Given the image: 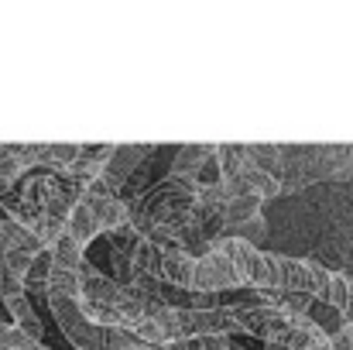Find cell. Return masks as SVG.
I'll return each instance as SVG.
<instances>
[{
  "mask_svg": "<svg viewBox=\"0 0 353 350\" xmlns=\"http://www.w3.org/2000/svg\"><path fill=\"white\" fill-rule=\"evenodd\" d=\"M161 350H203V347H199V340H182V344H168Z\"/></svg>",
  "mask_w": 353,
  "mask_h": 350,
  "instance_id": "8fae6325",
  "label": "cell"
},
{
  "mask_svg": "<svg viewBox=\"0 0 353 350\" xmlns=\"http://www.w3.org/2000/svg\"><path fill=\"white\" fill-rule=\"evenodd\" d=\"M107 240V275L123 285V289H130L134 285V264H137V247H141V233L134 231V227H123L117 233H107L103 237Z\"/></svg>",
  "mask_w": 353,
  "mask_h": 350,
  "instance_id": "277c9868",
  "label": "cell"
},
{
  "mask_svg": "<svg viewBox=\"0 0 353 350\" xmlns=\"http://www.w3.org/2000/svg\"><path fill=\"white\" fill-rule=\"evenodd\" d=\"M264 350H288V347H281V344H264Z\"/></svg>",
  "mask_w": 353,
  "mask_h": 350,
  "instance_id": "4fadbf2b",
  "label": "cell"
},
{
  "mask_svg": "<svg viewBox=\"0 0 353 350\" xmlns=\"http://www.w3.org/2000/svg\"><path fill=\"white\" fill-rule=\"evenodd\" d=\"M264 217V200L257 196H230L227 203V213H223V237H236V231H243L247 224L261 220Z\"/></svg>",
  "mask_w": 353,
  "mask_h": 350,
  "instance_id": "8992f818",
  "label": "cell"
},
{
  "mask_svg": "<svg viewBox=\"0 0 353 350\" xmlns=\"http://www.w3.org/2000/svg\"><path fill=\"white\" fill-rule=\"evenodd\" d=\"M154 151H158V148H148V144H114V155H110L103 175L90 186V193H97V196H120L123 186L130 182V175H134L144 162H151Z\"/></svg>",
  "mask_w": 353,
  "mask_h": 350,
  "instance_id": "3957f363",
  "label": "cell"
},
{
  "mask_svg": "<svg viewBox=\"0 0 353 350\" xmlns=\"http://www.w3.org/2000/svg\"><path fill=\"white\" fill-rule=\"evenodd\" d=\"M199 347L203 350H234V340L230 337H206V340H199Z\"/></svg>",
  "mask_w": 353,
  "mask_h": 350,
  "instance_id": "9c48e42d",
  "label": "cell"
},
{
  "mask_svg": "<svg viewBox=\"0 0 353 350\" xmlns=\"http://www.w3.org/2000/svg\"><path fill=\"white\" fill-rule=\"evenodd\" d=\"M309 316H312V320H316V323H319V327H323V330L330 333V337H336V333H340V330L347 327V323H343V316H340V313H336L333 306H326V302H319V299L312 302V309H309Z\"/></svg>",
  "mask_w": 353,
  "mask_h": 350,
  "instance_id": "52a82bcc",
  "label": "cell"
},
{
  "mask_svg": "<svg viewBox=\"0 0 353 350\" xmlns=\"http://www.w3.org/2000/svg\"><path fill=\"white\" fill-rule=\"evenodd\" d=\"M34 340L31 337H24L10 320H0V350H24V347H31Z\"/></svg>",
  "mask_w": 353,
  "mask_h": 350,
  "instance_id": "ba28073f",
  "label": "cell"
},
{
  "mask_svg": "<svg viewBox=\"0 0 353 350\" xmlns=\"http://www.w3.org/2000/svg\"><path fill=\"white\" fill-rule=\"evenodd\" d=\"M130 350H141V344H137V347H130Z\"/></svg>",
  "mask_w": 353,
  "mask_h": 350,
  "instance_id": "5bb4252c",
  "label": "cell"
},
{
  "mask_svg": "<svg viewBox=\"0 0 353 350\" xmlns=\"http://www.w3.org/2000/svg\"><path fill=\"white\" fill-rule=\"evenodd\" d=\"M223 247L234 261L236 275L243 278V285L250 292H278V268H274V251L254 247L247 240L223 237Z\"/></svg>",
  "mask_w": 353,
  "mask_h": 350,
  "instance_id": "7a4b0ae2",
  "label": "cell"
},
{
  "mask_svg": "<svg viewBox=\"0 0 353 350\" xmlns=\"http://www.w3.org/2000/svg\"><path fill=\"white\" fill-rule=\"evenodd\" d=\"M123 227H130V206L120 196H97L90 189L79 196V203L72 206V213L65 220V233L83 251H90L93 240H100L107 233H117Z\"/></svg>",
  "mask_w": 353,
  "mask_h": 350,
  "instance_id": "6da1fadb",
  "label": "cell"
},
{
  "mask_svg": "<svg viewBox=\"0 0 353 350\" xmlns=\"http://www.w3.org/2000/svg\"><path fill=\"white\" fill-rule=\"evenodd\" d=\"M7 217H10V213H7V210H3V203H0V227H3V220H7Z\"/></svg>",
  "mask_w": 353,
  "mask_h": 350,
  "instance_id": "7c38bea8",
  "label": "cell"
},
{
  "mask_svg": "<svg viewBox=\"0 0 353 350\" xmlns=\"http://www.w3.org/2000/svg\"><path fill=\"white\" fill-rule=\"evenodd\" d=\"M333 350H353V327H343V330L333 337Z\"/></svg>",
  "mask_w": 353,
  "mask_h": 350,
  "instance_id": "30bf717a",
  "label": "cell"
},
{
  "mask_svg": "<svg viewBox=\"0 0 353 350\" xmlns=\"http://www.w3.org/2000/svg\"><path fill=\"white\" fill-rule=\"evenodd\" d=\"M213 151H216V144H179L175 155H172L168 175L199 182V172H203V165L213 158Z\"/></svg>",
  "mask_w": 353,
  "mask_h": 350,
  "instance_id": "5b68a950",
  "label": "cell"
}]
</instances>
